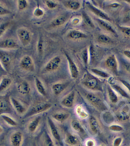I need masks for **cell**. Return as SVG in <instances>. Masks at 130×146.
Instances as JSON below:
<instances>
[{
  "instance_id": "obj_1",
  "label": "cell",
  "mask_w": 130,
  "mask_h": 146,
  "mask_svg": "<svg viewBox=\"0 0 130 146\" xmlns=\"http://www.w3.org/2000/svg\"><path fill=\"white\" fill-rule=\"evenodd\" d=\"M81 84L84 88L90 91L101 92L103 91V83L97 76L86 72L81 80Z\"/></svg>"
},
{
  "instance_id": "obj_2",
  "label": "cell",
  "mask_w": 130,
  "mask_h": 146,
  "mask_svg": "<svg viewBox=\"0 0 130 146\" xmlns=\"http://www.w3.org/2000/svg\"><path fill=\"white\" fill-rule=\"evenodd\" d=\"M82 95L86 102L96 109L100 111L105 110L102 98L96 92L89 91L82 94Z\"/></svg>"
},
{
  "instance_id": "obj_3",
  "label": "cell",
  "mask_w": 130,
  "mask_h": 146,
  "mask_svg": "<svg viewBox=\"0 0 130 146\" xmlns=\"http://www.w3.org/2000/svg\"><path fill=\"white\" fill-rule=\"evenodd\" d=\"M52 104L46 102H40L35 104L25 114L24 118L31 117L34 115L44 112L52 107Z\"/></svg>"
},
{
  "instance_id": "obj_4",
  "label": "cell",
  "mask_w": 130,
  "mask_h": 146,
  "mask_svg": "<svg viewBox=\"0 0 130 146\" xmlns=\"http://www.w3.org/2000/svg\"><path fill=\"white\" fill-rule=\"evenodd\" d=\"M17 36L19 42L23 46L29 45L32 40V33L27 28L24 27L18 28L17 31Z\"/></svg>"
},
{
  "instance_id": "obj_5",
  "label": "cell",
  "mask_w": 130,
  "mask_h": 146,
  "mask_svg": "<svg viewBox=\"0 0 130 146\" xmlns=\"http://www.w3.org/2000/svg\"><path fill=\"white\" fill-rule=\"evenodd\" d=\"M85 7L88 11L93 13L99 19L111 22V19L107 13L97 7L89 1L85 2Z\"/></svg>"
},
{
  "instance_id": "obj_6",
  "label": "cell",
  "mask_w": 130,
  "mask_h": 146,
  "mask_svg": "<svg viewBox=\"0 0 130 146\" xmlns=\"http://www.w3.org/2000/svg\"><path fill=\"white\" fill-rule=\"evenodd\" d=\"M10 98L8 95L0 96V116L3 114L12 113L13 107Z\"/></svg>"
},
{
  "instance_id": "obj_7",
  "label": "cell",
  "mask_w": 130,
  "mask_h": 146,
  "mask_svg": "<svg viewBox=\"0 0 130 146\" xmlns=\"http://www.w3.org/2000/svg\"><path fill=\"white\" fill-rule=\"evenodd\" d=\"M13 56L6 50L0 49V62L5 72H9L12 63Z\"/></svg>"
},
{
  "instance_id": "obj_8",
  "label": "cell",
  "mask_w": 130,
  "mask_h": 146,
  "mask_svg": "<svg viewBox=\"0 0 130 146\" xmlns=\"http://www.w3.org/2000/svg\"><path fill=\"white\" fill-rule=\"evenodd\" d=\"M76 92L75 90L71 91L61 99L60 102V105L65 108H73L76 101Z\"/></svg>"
},
{
  "instance_id": "obj_9",
  "label": "cell",
  "mask_w": 130,
  "mask_h": 146,
  "mask_svg": "<svg viewBox=\"0 0 130 146\" xmlns=\"http://www.w3.org/2000/svg\"><path fill=\"white\" fill-rule=\"evenodd\" d=\"M19 66L23 70L27 72H33L35 70V64L32 58L30 56H24L21 59Z\"/></svg>"
},
{
  "instance_id": "obj_10",
  "label": "cell",
  "mask_w": 130,
  "mask_h": 146,
  "mask_svg": "<svg viewBox=\"0 0 130 146\" xmlns=\"http://www.w3.org/2000/svg\"><path fill=\"white\" fill-rule=\"evenodd\" d=\"M61 58L59 56L54 57L46 64L44 68V72H51L55 71L60 67L61 63Z\"/></svg>"
},
{
  "instance_id": "obj_11",
  "label": "cell",
  "mask_w": 130,
  "mask_h": 146,
  "mask_svg": "<svg viewBox=\"0 0 130 146\" xmlns=\"http://www.w3.org/2000/svg\"><path fill=\"white\" fill-rule=\"evenodd\" d=\"M106 68L115 74H117L118 71V63L116 56L114 54L108 56L105 61Z\"/></svg>"
},
{
  "instance_id": "obj_12",
  "label": "cell",
  "mask_w": 130,
  "mask_h": 146,
  "mask_svg": "<svg viewBox=\"0 0 130 146\" xmlns=\"http://www.w3.org/2000/svg\"><path fill=\"white\" fill-rule=\"evenodd\" d=\"M19 47L17 41L13 38H7L0 42V49L1 50H15Z\"/></svg>"
},
{
  "instance_id": "obj_13",
  "label": "cell",
  "mask_w": 130,
  "mask_h": 146,
  "mask_svg": "<svg viewBox=\"0 0 130 146\" xmlns=\"http://www.w3.org/2000/svg\"><path fill=\"white\" fill-rule=\"evenodd\" d=\"M64 53L66 56L67 61L68 62L71 76L72 78L74 79L77 78L78 77L79 74V72L77 66H76V64L74 62V60H72L68 53L65 52V51L64 52Z\"/></svg>"
},
{
  "instance_id": "obj_14",
  "label": "cell",
  "mask_w": 130,
  "mask_h": 146,
  "mask_svg": "<svg viewBox=\"0 0 130 146\" xmlns=\"http://www.w3.org/2000/svg\"><path fill=\"white\" fill-rule=\"evenodd\" d=\"M70 113L65 110H58L52 113L51 117L56 121L63 123L70 117Z\"/></svg>"
},
{
  "instance_id": "obj_15",
  "label": "cell",
  "mask_w": 130,
  "mask_h": 146,
  "mask_svg": "<svg viewBox=\"0 0 130 146\" xmlns=\"http://www.w3.org/2000/svg\"><path fill=\"white\" fill-rule=\"evenodd\" d=\"M94 19L99 27L103 31L115 36L117 35V33L115 29L108 21L99 18H95Z\"/></svg>"
},
{
  "instance_id": "obj_16",
  "label": "cell",
  "mask_w": 130,
  "mask_h": 146,
  "mask_svg": "<svg viewBox=\"0 0 130 146\" xmlns=\"http://www.w3.org/2000/svg\"><path fill=\"white\" fill-rule=\"evenodd\" d=\"M47 122L50 132L52 137L57 141H60V133L55 123L53 121L52 119L49 117L47 118Z\"/></svg>"
},
{
  "instance_id": "obj_17",
  "label": "cell",
  "mask_w": 130,
  "mask_h": 146,
  "mask_svg": "<svg viewBox=\"0 0 130 146\" xmlns=\"http://www.w3.org/2000/svg\"><path fill=\"white\" fill-rule=\"evenodd\" d=\"M68 83L67 82H57L51 86V90L54 94L56 96L61 94L67 89Z\"/></svg>"
},
{
  "instance_id": "obj_18",
  "label": "cell",
  "mask_w": 130,
  "mask_h": 146,
  "mask_svg": "<svg viewBox=\"0 0 130 146\" xmlns=\"http://www.w3.org/2000/svg\"><path fill=\"white\" fill-rule=\"evenodd\" d=\"M42 120V116H37L34 117L29 123L27 129L31 133H34L39 127Z\"/></svg>"
},
{
  "instance_id": "obj_19",
  "label": "cell",
  "mask_w": 130,
  "mask_h": 146,
  "mask_svg": "<svg viewBox=\"0 0 130 146\" xmlns=\"http://www.w3.org/2000/svg\"><path fill=\"white\" fill-rule=\"evenodd\" d=\"M67 19L68 17L66 15H59L51 21L50 22V26L53 28L59 27L66 23Z\"/></svg>"
},
{
  "instance_id": "obj_20",
  "label": "cell",
  "mask_w": 130,
  "mask_h": 146,
  "mask_svg": "<svg viewBox=\"0 0 130 146\" xmlns=\"http://www.w3.org/2000/svg\"><path fill=\"white\" fill-rule=\"evenodd\" d=\"M67 37L70 40H78L87 38L88 35L81 31L74 29L70 31L68 33Z\"/></svg>"
},
{
  "instance_id": "obj_21",
  "label": "cell",
  "mask_w": 130,
  "mask_h": 146,
  "mask_svg": "<svg viewBox=\"0 0 130 146\" xmlns=\"http://www.w3.org/2000/svg\"><path fill=\"white\" fill-rule=\"evenodd\" d=\"M10 99L13 108L17 113L22 114L26 112L27 111L26 107L19 100L13 97H11Z\"/></svg>"
},
{
  "instance_id": "obj_22",
  "label": "cell",
  "mask_w": 130,
  "mask_h": 146,
  "mask_svg": "<svg viewBox=\"0 0 130 146\" xmlns=\"http://www.w3.org/2000/svg\"><path fill=\"white\" fill-rule=\"evenodd\" d=\"M89 128L92 134L96 135L100 129V124L98 120L95 116H91L89 119Z\"/></svg>"
},
{
  "instance_id": "obj_23",
  "label": "cell",
  "mask_w": 130,
  "mask_h": 146,
  "mask_svg": "<svg viewBox=\"0 0 130 146\" xmlns=\"http://www.w3.org/2000/svg\"><path fill=\"white\" fill-rule=\"evenodd\" d=\"M10 141L12 146H21L23 141L22 133L19 131L14 132L10 136Z\"/></svg>"
},
{
  "instance_id": "obj_24",
  "label": "cell",
  "mask_w": 130,
  "mask_h": 146,
  "mask_svg": "<svg viewBox=\"0 0 130 146\" xmlns=\"http://www.w3.org/2000/svg\"><path fill=\"white\" fill-rule=\"evenodd\" d=\"M64 6L72 11H76L79 10L81 7V2L76 0H69L62 1Z\"/></svg>"
},
{
  "instance_id": "obj_25",
  "label": "cell",
  "mask_w": 130,
  "mask_h": 146,
  "mask_svg": "<svg viewBox=\"0 0 130 146\" xmlns=\"http://www.w3.org/2000/svg\"><path fill=\"white\" fill-rule=\"evenodd\" d=\"M31 90V88L30 84L27 81H22L18 84V92L23 95H27L29 94Z\"/></svg>"
},
{
  "instance_id": "obj_26",
  "label": "cell",
  "mask_w": 130,
  "mask_h": 146,
  "mask_svg": "<svg viewBox=\"0 0 130 146\" xmlns=\"http://www.w3.org/2000/svg\"><path fill=\"white\" fill-rule=\"evenodd\" d=\"M75 111L78 117L81 119H84L88 118L90 115L83 105L78 104L75 107Z\"/></svg>"
},
{
  "instance_id": "obj_27",
  "label": "cell",
  "mask_w": 130,
  "mask_h": 146,
  "mask_svg": "<svg viewBox=\"0 0 130 146\" xmlns=\"http://www.w3.org/2000/svg\"><path fill=\"white\" fill-rule=\"evenodd\" d=\"M70 127L76 133L83 134L85 133L84 129L81 123L77 119L72 120L70 123Z\"/></svg>"
},
{
  "instance_id": "obj_28",
  "label": "cell",
  "mask_w": 130,
  "mask_h": 146,
  "mask_svg": "<svg viewBox=\"0 0 130 146\" xmlns=\"http://www.w3.org/2000/svg\"><path fill=\"white\" fill-rule=\"evenodd\" d=\"M65 141L67 144L72 146L77 145L79 143L78 138L75 135L70 133H66Z\"/></svg>"
},
{
  "instance_id": "obj_29",
  "label": "cell",
  "mask_w": 130,
  "mask_h": 146,
  "mask_svg": "<svg viewBox=\"0 0 130 146\" xmlns=\"http://www.w3.org/2000/svg\"><path fill=\"white\" fill-rule=\"evenodd\" d=\"M35 87L38 93L43 96H46L47 94L46 90L42 81L38 78L35 77Z\"/></svg>"
},
{
  "instance_id": "obj_30",
  "label": "cell",
  "mask_w": 130,
  "mask_h": 146,
  "mask_svg": "<svg viewBox=\"0 0 130 146\" xmlns=\"http://www.w3.org/2000/svg\"><path fill=\"white\" fill-rule=\"evenodd\" d=\"M97 42L100 44L108 45L112 43V39L110 36L107 34H99L97 37Z\"/></svg>"
},
{
  "instance_id": "obj_31",
  "label": "cell",
  "mask_w": 130,
  "mask_h": 146,
  "mask_svg": "<svg viewBox=\"0 0 130 146\" xmlns=\"http://www.w3.org/2000/svg\"><path fill=\"white\" fill-rule=\"evenodd\" d=\"M107 94L108 99L112 103L116 104L118 101V96L115 90L110 86H107Z\"/></svg>"
},
{
  "instance_id": "obj_32",
  "label": "cell",
  "mask_w": 130,
  "mask_h": 146,
  "mask_svg": "<svg viewBox=\"0 0 130 146\" xmlns=\"http://www.w3.org/2000/svg\"><path fill=\"white\" fill-rule=\"evenodd\" d=\"M12 83L11 78L9 77H3L0 81V93L7 90Z\"/></svg>"
},
{
  "instance_id": "obj_33",
  "label": "cell",
  "mask_w": 130,
  "mask_h": 146,
  "mask_svg": "<svg viewBox=\"0 0 130 146\" xmlns=\"http://www.w3.org/2000/svg\"><path fill=\"white\" fill-rule=\"evenodd\" d=\"M91 72L95 76L101 78H107L109 77V75L105 71L99 68H93L90 70Z\"/></svg>"
},
{
  "instance_id": "obj_34",
  "label": "cell",
  "mask_w": 130,
  "mask_h": 146,
  "mask_svg": "<svg viewBox=\"0 0 130 146\" xmlns=\"http://www.w3.org/2000/svg\"><path fill=\"white\" fill-rule=\"evenodd\" d=\"M80 58L83 63L85 66H87L90 60L89 50L87 48H85L82 51L80 54Z\"/></svg>"
},
{
  "instance_id": "obj_35",
  "label": "cell",
  "mask_w": 130,
  "mask_h": 146,
  "mask_svg": "<svg viewBox=\"0 0 130 146\" xmlns=\"http://www.w3.org/2000/svg\"><path fill=\"white\" fill-rule=\"evenodd\" d=\"M82 15L83 17V21L87 26H89L91 28L94 29L95 28V25L93 21L87 13L84 11H83L82 13Z\"/></svg>"
},
{
  "instance_id": "obj_36",
  "label": "cell",
  "mask_w": 130,
  "mask_h": 146,
  "mask_svg": "<svg viewBox=\"0 0 130 146\" xmlns=\"http://www.w3.org/2000/svg\"><path fill=\"white\" fill-rule=\"evenodd\" d=\"M112 88L117 93L120 94L122 96L125 98H129L128 94L125 90L122 88L120 86L117 84H113L111 85Z\"/></svg>"
},
{
  "instance_id": "obj_37",
  "label": "cell",
  "mask_w": 130,
  "mask_h": 146,
  "mask_svg": "<svg viewBox=\"0 0 130 146\" xmlns=\"http://www.w3.org/2000/svg\"><path fill=\"white\" fill-rule=\"evenodd\" d=\"M1 117L7 124L10 126L15 127L17 126L18 124L17 121L15 119L5 114H3L1 115Z\"/></svg>"
},
{
  "instance_id": "obj_38",
  "label": "cell",
  "mask_w": 130,
  "mask_h": 146,
  "mask_svg": "<svg viewBox=\"0 0 130 146\" xmlns=\"http://www.w3.org/2000/svg\"><path fill=\"white\" fill-rule=\"evenodd\" d=\"M36 48H37V51L38 55L40 57L42 56L44 52V41L42 36H40L39 38Z\"/></svg>"
},
{
  "instance_id": "obj_39",
  "label": "cell",
  "mask_w": 130,
  "mask_h": 146,
  "mask_svg": "<svg viewBox=\"0 0 130 146\" xmlns=\"http://www.w3.org/2000/svg\"><path fill=\"white\" fill-rule=\"evenodd\" d=\"M122 22L124 23L130 22V7L126 8L124 10L122 16Z\"/></svg>"
},
{
  "instance_id": "obj_40",
  "label": "cell",
  "mask_w": 130,
  "mask_h": 146,
  "mask_svg": "<svg viewBox=\"0 0 130 146\" xmlns=\"http://www.w3.org/2000/svg\"><path fill=\"white\" fill-rule=\"evenodd\" d=\"M17 5L19 11H24L28 7V1L26 0H19L17 1Z\"/></svg>"
},
{
  "instance_id": "obj_41",
  "label": "cell",
  "mask_w": 130,
  "mask_h": 146,
  "mask_svg": "<svg viewBox=\"0 0 130 146\" xmlns=\"http://www.w3.org/2000/svg\"><path fill=\"white\" fill-rule=\"evenodd\" d=\"M10 26V23L9 21L5 22L0 24V37L5 33Z\"/></svg>"
},
{
  "instance_id": "obj_42",
  "label": "cell",
  "mask_w": 130,
  "mask_h": 146,
  "mask_svg": "<svg viewBox=\"0 0 130 146\" xmlns=\"http://www.w3.org/2000/svg\"><path fill=\"white\" fill-rule=\"evenodd\" d=\"M44 3L47 7L50 10H54L58 7V3L56 1L48 0L44 1Z\"/></svg>"
},
{
  "instance_id": "obj_43",
  "label": "cell",
  "mask_w": 130,
  "mask_h": 146,
  "mask_svg": "<svg viewBox=\"0 0 130 146\" xmlns=\"http://www.w3.org/2000/svg\"><path fill=\"white\" fill-rule=\"evenodd\" d=\"M117 26L119 29L125 36L130 38V27L118 25Z\"/></svg>"
},
{
  "instance_id": "obj_44",
  "label": "cell",
  "mask_w": 130,
  "mask_h": 146,
  "mask_svg": "<svg viewBox=\"0 0 130 146\" xmlns=\"http://www.w3.org/2000/svg\"><path fill=\"white\" fill-rule=\"evenodd\" d=\"M44 146H54L52 139L48 133H46L44 135Z\"/></svg>"
},
{
  "instance_id": "obj_45",
  "label": "cell",
  "mask_w": 130,
  "mask_h": 146,
  "mask_svg": "<svg viewBox=\"0 0 130 146\" xmlns=\"http://www.w3.org/2000/svg\"><path fill=\"white\" fill-rule=\"evenodd\" d=\"M11 12L9 9L0 3V16H5L11 14Z\"/></svg>"
},
{
  "instance_id": "obj_46",
  "label": "cell",
  "mask_w": 130,
  "mask_h": 146,
  "mask_svg": "<svg viewBox=\"0 0 130 146\" xmlns=\"http://www.w3.org/2000/svg\"><path fill=\"white\" fill-rule=\"evenodd\" d=\"M33 15L35 17H38V18L42 17L44 15V10L41 8H40L39 7H37L35 8V10L33 11Z\"/></svg>"
},
{
  "instance_id": "obj_47",
  "label": "cell",
  "mask_w": 130,
  "mask_h": 146,
  "mask_svg": "<svg viewBox=\"0 0 130 146\" xmlns=\"http://www.w3.org/2000/svg\"><path fill=\"white\" fill-rule=\"evenodd\" d=\"M109 130L113 132H120L123 130V127L118 124H112L109 126Z\"/></svg>"
},
{
  "instance_id": "obj_48",
  "label": "cell",
  "mask_w": 130,
  "mask_h": 146,
  "mask_svg": "<svg viewBox=\"0 0 130 146\" xmlns=\"http://www.w3.org/2000/svg\"><path fill=\"white\" fill-rule=\"evenodd\" d=\"M107 6H108L107 7L108 8H110V9H116L120 7L121 6V4L119 2H112L109 3Z\"/></svg>"
},
{
  "instance_id": "obj_49",
  "label": "cell",
  "mask_w": 130,
  "mask_h": 146,
  "mask_svg": "<svg viewBox=\"0 0 130 146\" xmlns=\"http://www.w3.org/2000/svg\"><path fill=\"white\" fill-rule=\"evenodd\" d=\"M123 139L121 137L115 138L113 143V146H120L123 142Z\"/></svg>"
},
{
  "instance_id": "obj_50",
  "label": "cell",
  "mask_w": 130,
  "mask_h": 146,
  "mask_svg": "<svg viewBox=\"0 0 130 146\" xmlns=\"http://www.w3.org/2000/svg\"><path fill=\"white\" fill-rule=\"evenodd\" d=\"M96 141L93 139H88L85 142L86 146H96Z\"/></svg>"
},
{
  "instance_id": "obj_51",
  "label": "cell",
  "mask_w": 130,
  "mask_h": 146,
  "mask_svg": "<svg viewBox=\"0 0 130 146\" xmlns=\"http://www.w3.org/2000/svg\"><path fill=\"white\" fill-rule=\"evenodd\" d=\"M123 64L125 70L130 74V62H124Z\"/></svg>"
},
{
  "instance_id": "obj_52",
  "label": "cell",
  "mask_w": 130,
  "mask_h": 146,
  "mask_svg": "<svg viewBox=\"0 0 130 146\" xmlns=\"http://www.w3.org/2000/svg\"><path fill=\"white\" fill-rule=\"evenodd\" d=\"M123 54L125 57L130 59V50H125L123 52Z\"/></svg>"
},
{
  "instance_id": "obj_53",
  "label": "cell",
  "mask_w": 130,
  "mask_h": 146,
  "mask_svg": "<svg viewBox=\"0 0 130 146\" xmlns=\"http://www.w3.org/2000/svg\"><path fill=\"white\" fill-rule=\"evenodd\" d=\"M120 81L125 86V87L127 88L129 91H130V84L126 81L123 80H121Z\"/></svg>"
},
{
  "instance_id": "obj_54",
  "label": "cell",
  "mask_w": 130,
  "mask_h": 146,
  "mask_svg": "<svg viewBox=\"0 0 130 146\" xmlns=\"http://www.w3.org/2000/svg\"><path fill=\"white\" fill-rule=\"evenodd\" d=\"M0 71L5 72V70L3 67H2V64H1V62H0Z\"/></svg>"
},
{
  "instance_id": "obj_55",
  "label": "cell",
  "mask_w": 130,
  "mask_h": 146,
  "mask_svg": "<svg viewBox=\"0 0 130 146\" xmlns=\"http://www.w3.org/2000/svg\"><path fill=\"white\" fill-rule=\"evenodd\" d=\"M3 131V129L2 127L0 125V133H2Z\"/></svg>"
},
{
  "instance_id": "obj_56",
  "label": "cell",
  "mask_w": 130,
  "mask_h": 146,
  "mask_svg": "<svg viewBox=\"0 0 130 146\" xmlns=\"http://www.w3.org/2000/svg\"><path fill=\"white\" fill-rule=\"evenodd\" d=\"M124 2H126V3H128V4L129 5H130V0H129V1H124Z\"/></svg>"
},
{
  "instance_id": "obj_57",
  "label": "cell",
  "mask_w": 130,
  "mask_h": 146,
  "mask_svg": "<svg viewBox=\"0 0 130 146\" xmlns=\"http://www.w3.org/2000/svg\"><path fill=\"white\" fill-rule=\"evenodd\" d=\"M1 76H0V81H1Z\"/></svg>"
},
{
  "instance_id": "obj_58",
  "label": "cell",
  "mask_w": 130,
  "mask_h": 146,
  "mask_svg": "<svg viewBox=\"0 0 130 146\" xmlns=\"http://www.w3.org/2000/svg\"></svg>"
},
{
  "instance_id": "obj_59",
  "label": "cell",
  "mask_w": 130,
  "mask_h": 146,
  "mask_svg": "<svg viewBox=\"0 0 130 146\" xmlns=\"http://www.w3.org/2000/svg\"></svg>"
}]
</instances>
